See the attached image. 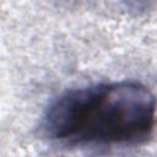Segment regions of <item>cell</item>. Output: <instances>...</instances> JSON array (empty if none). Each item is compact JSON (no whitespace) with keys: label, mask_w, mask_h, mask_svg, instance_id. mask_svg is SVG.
<instances>
[{"label":"cell","mask_w":157,"mask_h":157,"mask_svg":"<svg viewBox=\"0 0 157 157\" xmlns=\"http://www.w3.org/2000/svg\"><path fill=\"white\" fill-rule=\"evenodd\" d=\"M156 98L137 81L70 88L54 98L40 119L50 141L67 146H126L147 141L156 125Z\"/></svg>","instance_id":"obj_1"}]
</instances>
